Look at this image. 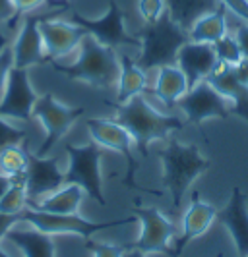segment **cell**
Here are the masks:
<instances>
[{"label": "cell", "mask_w": 248, "mask_h": 257, "mask_svg": "<svg viewBox=\"0 0 248 257\" xmlns=\"http://www.w3.org/2000/svg\"><path fill=\"white\" fill-rule=\"evenodd\" d=\"M115 110V120L130 132L134 147L142 157H147V149L153 142L169 140L171 134L181 132L186 126V120H181L179 116L159 112L144 95H138L126 103H117Z\"/></svg>", "instance_id": "obj_1"}, {"label": "cell", "mask_w": 248, "mask_h": 257, "mask_svg": "<svg viewBox=\"0 0 248 257\" xmlns=\"http://www.w3.org/2000/svg\"><path fill=\"white\" fill-rule=\"evenodd\" d=\"M157 155L163 167L161 182L173 199V207L179 209L192 184L208 172L211 163L202 155L198 145H186L177 140H167V145Z\"/></svg>", "instance_id": "obj_2"}, {"label": "cell", "mask_w": 248, "mask_h": 257, "mask_svg": "<svg viewBox=\"0 0 248 257\" xmlns=\"http://www.w3.org/2000/svg\"><path fill=\"white\" fill-rule=\"evenodd\" d=\"M78 58L72 64H58L52 60L51 66L64 74L66 77L74 81H84L97 89H109L117 85L118 79V54L117 51L101 45L97 39L92 35L79 41Z\"/></svg>", "instance_id": "obj_3"}, {"label": "cell", "mask_w": 248, "mask_h": 257, "mask_svg": "<svg viewBox=\"0 0 248 257\" xmlns=\"http://www.w3.org/2000/svg\"><path fill=\"white\" fill-rule=\"evenodd\" d=\"M134 35L140 41L136 62L145 72L157 70L161 66L175 64L177 52L181 51V47L186 41H190L188 31L179 26L167 12L153 24H145Z\"/></svg>", "instance_id": "obj_4"}, {"label": "cell", "mask_w": 248, "mask_h": 257, "mask_svg": "<svg viewBox=\"0 0 248 257\" xmlns=\"http://www.w3.org/2000/svg\"><path fill=\"white\" fill-rule=\"evenodd\" d=\"M68 155V168H66V184L79 186L86 195L101 207L107 205L103 192V172H101V159L105 149L95 142L74 145L66 143Z\"/></svg>", "instance_id": "obj_5"}, {"label": "cell", "mask_w": 248, "mask_h": 257, "mask_svg": "<svg viewBox=\"0 0 248 257\" xmlns=\"http://www.w3.org/2000/svg\"><path fill=\"white\" fill-rule=\"evenodd\" d=\"M84 114H86V106L60 103L52 93L41 95L33 106V118H37L41 122V126L45 130V140L35 155L47 157Z\"/></svg>", "instance_id": "obj_6"}, {"label": "cell", "mask_w": 248, "mask_h": 257, "mask_svg": "<svg viewBox=\"0 0 248 257\" xmlns=\"http://www.w3.org/2000/svg\"><path fill=\"white\" fill-rule=\"evenodd\" d=\"M72 22L79 26L88 35L97 39L101 45L113 49V51H122L124 47L138 49L140 41L138 37L128 31L126 27V12L118 6L115 0L109 2L107 10L99 18H88L84 14L72 12Z\"/></svg>", "instance_id": "obj_7"}, {"label": "cell", "mask_w": 248, "mask_h": 257, "mask_svg": "<svg viewBox=\"0 0 248 257\" xmlns=\"http://www.w3.org/2000/svg\"><path fill=\"white\" fill-rule=\"evenodd\" d=\"M24 222L31 224L33 228L45 232L49 236H56V234H74L84 240H90L93 234L105 230V228H117V226H124L134 222V217H126V219L117 220H90L79 217L78 213L74 215H52V213H43V211H35L31 207H27L22 213Z\"/></svg>", "instance_id": "obj_8"}, {"label": "cell", "mask_w": 248, "mask_h": 257, "mask_svg": "<svg viewBox=\"0 0 248 257\" xmlns=\"http://www.w3.org/2000/svg\"><path fill=\"white\" fill-rule=\"evenodd\" d=\"M86 128H88L92 140L97 145H101L103 149H111V151L124 155V159L128 163L124 182H126L128 188L140 190V192H151V190H145V188L136 184V172L140 168V161L134 155L136 147H134V140H132L128 130L124 128L120 122H117L115 118L113 120H109V118H90V120H86Z\"/></svg>", "instance_id": "obj_9"}, {"label": "cell", "mask_w": 248, "mask_h": 257, "mask_svg": "<svg viewBox=\"0 0 248 257\" xmlns=\"http://www.w3.org/2000/svg\"><path fill=\"white\" fill-rule=\"evenodd\" d=\"M136 219L142 226V234L136 242H132V249H140L144 253H167L175 257L173 240L177 236V228L157 207H134Z\"/></svg>", "instance_id": "obj_10"}, {"label": "cell", "mask_w": 248, "mask_h": 257, "mask_svg": "<svg viewBox=\"0 0 248 257\" xmlns=\"http://www.w3.org/2000/svg\"><path fill=\"white\" fill-rule=\"evenodd\" d=\"M177 104L183 110L186 122H190L194 126H202L209 118L225 120L231 116L229 101L221 93L213 89L208 81H200L194 87H190Z\"/></svg>", "instance_id": "obj_11"}, {"label": "cell", "mask_w": 248, "mask_h": 257, "mask_svg": "<svg viewBox=\"0 0 248 257\" xmlns=\"http://www.w3.org/2000/svg\"><path fill=\"white\" fill-rule=\"evenodd\" d=\"M39 95L35 93L29 81V70L14 66L8 74L6 85L0 99V116L10 120H31L33 106L37 103Z\"/></svg>", "instance_id": "obj_12"}, {"label": "cell", "mask_w": 248, "mask_h": 257, "mask_svg": "<svg viewBox=\"0 0 248 257\" xmlns=\"http://www.w3.org/2000/svg\"><path fill=\"white\" fill-rule=\"evenodd\" d=\"M41 37L45 45V54L49 60H60L79 47V41L88 33L76 26L72 20L60 18H43L39 24Z\"/></svg>", "instance_id": "obj_13"}, {"label": "cell", "mask_w": 248, "mask_h": 257, "mask_svg": "<svg viewBox=\"0 0 248 257\" xmlns=\"http://www.w3.org/2000/svg\"><path fill=\"white\" fill-rule=\"evenodd\" d=\"M66 184V172L60 168L58 157H39L29 153V167L26 172V188L29 203L49 195Z\"/></svg>", "instance_id": "obj_14"}, {"label": "cell", "mask_w": 248, "mask_h": 257, "mask_svg": "<svg viewBox=\"0 0 248 257\" xmlns=\"http://www.w3.org/2000/svg\"><path fill=\"white\" fill-rule=\"evenodd\" d=\"M43 18L26 14L24 22L20 26V31L16 39L12 41L10 49L14 54V66L16 68H26L29 70L31 66H37L47 62V54H45V45L41 37L39 24Z\"/></svg>", "instance_id": "obj_15"}, {"label": "cell", "mask_w": 248, "mask_h": 257, "mask_svg": "<svg viewBox=\"0 0 248 257\" xmlns=\"http://www.w3.org/2000/svg\"><path fill=\"white\" fill-rule=\"evenodd\" d=\"M215 219H217V209L211 203H208V201H204L198 192L192 193L190 203H188V207H186V211H184L183 215V232L173 242L175 257L181 255L184 251V247L190 244L192 240L204 236Z\"/></svg>", "instance_id": "obj_16"}, {"label": "cell", "mask_w": 248, "mask_h": 257, "mask_svg": "<svg viewBox=\"0 0 248 257\" xmlns=\"http://www.w3.org/2000/svg\"><path fill=\"white\" fill-rule=\"evenodd\" d=\"M217 54L213 51V45L209 43H194V41H186L181 51L177 52V60L175 64L183 70L188 81V89L194 87L200 81H206L208 76L213 72V68L217 66Z\"/></svg>", "instance_id": "obj_17"}, {"label": "cell", "mask_w": 248, "mask_h": 257, "mask_svg": "<svg viewBox=\"0 0 248 257\" xmlns=\"http://www.w3.org/2000/svg\"><path fill=\"white\" fill-rule=\"evenodd\" d=\"M217 220L231 234L236 255L248 257V199L238 186L233 188L227 205L217 211Z\"/></svg>", "instance_id": "obj_18"}, {"label": "cell", "mask_w": 248, "mask_h": 257, "mask_svg": "<svg viewBox=\"0 0 248 257\" xmlns=\"http://www.w3.org/2000/svg\"><path fill=\"white\" fill-rule=\"evenodd\" d=\"M206 81L231 103V114L240 116L248 122V87L235 77L233 66L217 62Z\"/></svg>", "instance_id": "obj_19"}, {"label": "cell", "mask_w": 248, "mask_h": 257, "mask_svg": "<svg viewBox=\"0 0 248 257\" xmlns=\"http://www.w3.org/2000/svg\"><path fill=\"white\" fill-rule=\"evenodd\" d=\"M118 79H117V103H126L147 89V72L132 58L128 52L118 51Z\"/></svg>", "instance_id": "obj_20"}, {"label": "cell", "mask_w": 248, "mask_h": 257, "mask_svg": "<svg viewBox=\"0 0 248 257\" xmlns=\"http://www.w3.org/2000/svg\"><path fill=\"white\" fill-rule=\"evenodd\" d=\"M84 199H86V192L79 186L64 184L49 195L41 197L37 201H31L27 207L43 213H52V215H74L79 211Z\"/></svg>", "instance_id": "obj_21"}, {"label": "cell", "mask_w": 248, "mask_h": 257, "mask_svg": "<svg viewBox=\"0 0 248 257\" xmlns=\"http://www.w3.org/2000/svg\"><path fill=\"white\" fill-rule=\"evenodd\" d=\"M188 91V81L183 70L177 64H167L157 68L155 85H153V95L159 99L167 108L177 106V103L183 99Z\"/></svg>", "instance_id": "obj_22"}, {"label": "cell", "mask_w": 248, "mask_h": 257, "mask_svg": "<svg viewBox=\"0 0 248 257\" xmlns=\"http://www.w3.org/2000/svg\"><path fill=\"white\" fill-rule=\"evenodd\" d=\"M6 240L14 244L24 257H56V247L52 242V236L37 228H16L8 232Z\"/></svg>", "instance_id": "obj_23"}, {"label": "cell", "mask_w": 248, "mask_h": 257, "mask_svg": "<svg viewBox=\"0 0 248 257\" xmlns=\"http://www.w3.org/2000/svg\"><path fill=\"white\" fill-rule=\"evenodd\" d=\"M225 6L219 4L215 10L200 16L192 26L188 27V39L194 43H209L213 45L215 41L227 33V18H225Z\"/></svg>", "instance_id": "obj_24"}, {"label": "cell", "mask_w": 248, "mask_h": 257, "mask_svg": "<svg viewBox=\"0 0 248 257\" xmlns=\"http://www.w3.org/2000/svg\"><path fill=\"white\" fill-rule=\"evenodd\" d=\"M167 14L188 31V27L196 22L200 16L215 10L221 2L219 0H165Z\"/></svg>", "instance_id": "obj_25"}, {"label": "cell", "mask_w": 248, "mask_h": 257, "mask_svg": "<svg viewBox=\"0 0 248 257\" xmlns=\"http://www.w3.org/2000/svg\"><path fill=\"white\" fill-rule=\"evenodd\" d=\"M29 167V151L24 143H12L6 145L0 151V172L10 178H22L26 176Z\"/></svg>", "instance_id": "obj_26"}, {"label": "cell", "mask_w": 248, "mask_h": 257, "mask_svg": "<svg viewBox=\"0 0 248 257\" xmlns=\"http://www.w3.org/2000/svg\"><path fill=\"white\" fill-rule=\"evenodd\" d=\"M27 205H29V195H27V188H26V176L12 178L10 188L6 190V193L0 199V211L2 213L18 215V213H24L27 209Z\"/></svg>", "instance_id": "obj_27"}, {"label": "cell", "mask_w": 248, "mask_h": 257, "mask_svg": "<svg viewBox=\"0 0 248 257\" xmlns=\"http://www.w3.org/2000/svg\"><path fill=\"white\" fill-rule=\"evenodd\" d=\"M213 51L217 54V60L223 62V64L236 66L242 60L240 45H238V41H236L235 35H229V33H225L219 41L213 43Z\"/></svg>", "instance_id": "obj_28"}, {"label": "cell", "mask_w": 248, "mask_h": 257, "mask_svg": "<svg viewBox=\"0 0 248 257\" xmlns=\"http://www.w3.org/2000/svg\"><path fill=\"white\" fill-rule=\"evenodd\" d=\"M86 247L90 249L92 257H124V253L130 249V244H103L90 238L86 242Z\"/></svg>", "instance_id": "obj_29"}, {"label": "cell", "mask_w": 248, "mask_h": 257, "mask_svg": "<svg viewBox=\"0 0 248 257\" xmlns=\"http://www.w3.org/2000/svg\"><path fill=\"white\" fill-rule=\"evenodd\" d=\"M167 12L165 0H138V14L144 24H153Z\"/></svg>", "instance_id": "obj_30"}, {"label": "cell", "mask_w": 248, "mask_h": 257, "mask_svg": "<svg viewBox=\"0 0 248 257\" xmlns=\"http://www.w3.org/2000/svg\"><path fill=\"white\" fill-rule=\"evenodd\" d=\"M27 140L26 130L16 128L14 124H10L6 118L0 116V151L6 147V145H12V143H24Z\"/></svg>", "instance_id": "obj_31"}, {"label": "cell", "mask_w": 248, "mask_h": 257, "mask_svg": "<svg viewBox=\"0 0 248 257\" xmlns=\"http://www.w3.org/2000/svg\"><path fill=\"white\" fill-rule=\"evenodd\" d=\"M14 68V54L12 49H4L0 52V93L4 91V85H6V79H8V74Z\"/></svg>", "instance_id": "obj_32"}, {"label": "cell", "mask_w": 248, "mask_h": 257, "mask_svg": "<svg viewBox=\"0 0 248 257\" xmlns=\"http://www.w3.org/2000/svg\"><path fill=\"white\" fill-rule=\"evenodd\" d=\"M18 222H24L22 213L12 215V213H2V211H0V242H2V240H6L8 232L12 230Z\"/></svg>", "instance_id": "obj_33"}, {"label": "cell", "mask_w": 248, "mask_h": 257, "mask_svg": "<svg viewBox=\"0 0 248 257\" xmlns=\"http://www.w3.org/2000/svg\"><path fill=\"white\" fill-rule=\"evenodd\" d=\"M47 2H54V0H12L14 8L20 16H26V14H31L35 10H39L43 4Z\"/></svg>", "instance_id": "obj_34"}, {"label": "cell", "mask_w": 248, "mask_h": 257, "mask_svg": "<svg viewBox=\"0 0 248 257\" xmlns=\"http://www.w3.org/2000/svg\"><path fill=\"white\" fill-rule=\"evenodd\" d=\"M20 14L16 12L12 0H0V24H4L6 27H14V20Z\"/></svg>", "instance_id": "obj_35"}, {"label": "cell", "mask_w": 248, "mask_h": 257, "mask_svg": "<svg viewBox=\"0 0 248 257\" xmlns=\"http://www.w3.org/2000/svg\"><path fill=\"white\" fill-rule=\"evenodd\" d=\"M223 6L248 24V0H219Z\"/></svg>", "instance_id": "obj_36"}, {"label": "cell", "mask_w": 248, "mask_h": 257, "mask_svg": "<svg viewBox=\"0 0 248 257\" xmlns=\"http://www.w3.org/2000/svg\"><path fill=\"white\" fill-rule=\"evenodd\" d=\"M236 41L240 45V52H242V58H248V24L244 26L236 27V33H235Z\"/></svg>", "instance_id": "obj_37"}, {"label": "cell", "mask_w": 248, "mask_h": 257, "mask_svg": "<svg viewBox=\"0 0 248 257\" xmlns=\"http://www.w3.org/2000/svg\"><path fill=\"white\" fill-rule=\"evenodd\" d=\"M233 72H235V77L248 87V58H242L236 66H233Z\"/></svg>", "instance_id": "obj_38"}, {"label": "cell", "mask_w": 248, "mask_h": 257, "mask_svg": "<svg viewBox=\"0 0 248 257\" xmlns=\"http://www.w3.org/2000/svg\"><path fill=\"white\" fill-rule=\"evenodd\" d=\"M10 184H12V178L0 172V199H2V195L6 193V190L10 188Z\"/></svg>", "instance_id": "obj_39"}, {"label": "cell", "mask_w": 248, "mask_h": 257, "mask_svg": "<svg viewBox=\"0 0 248 257\" xmlns=\"http://www.w3.org/2000/svg\"><path fill=\"white\" fill-rule=\"evenodd\" d=\"M124 257H147V253H144V251H140V249H128L126 253H124Z\"/></svg>", "instance_id": "obj_40"}, {"label": "cell", "mask_w": 248, "mask_h": 257, "mask_svg": "<svg viewBox=\"0 0 248 257\" xmlns=\"http://www.w3.org/2000/svg\"><path fill=\"white\" fill-rule=\"evenodd\" d=\"M0 257H12V255H10V253H6V251L0 247Z\"/></svg>", "instance_id": "obj_41"}, {"label": "cell", "mask_w": 248, "mask_h": 257, "mask_svg": "<svg viewBox=\"0 0 248 257\" xmlns=\"http://www.w3.org/2000/svg\"><path fill=\"white\" fill-rule=\"evenodd\" d=\"M54 2H58V4H62V0H54Z\"/></svg>", "instance_id": "obj_42"}, {"label": "cell", "mask_w": 248, "mask_h": 257, "mask_svg": "<svg viewBox=\"0 0 248 257\" xmlns=\"http://www.w3.org/2000/svg\"><path fill=\"white\" fill-rule=\"evenodd\" d=\"M215 257H221V253H217V255H215Z\"/></svg>", "instance_id": "obj_43"}]
</instances>
